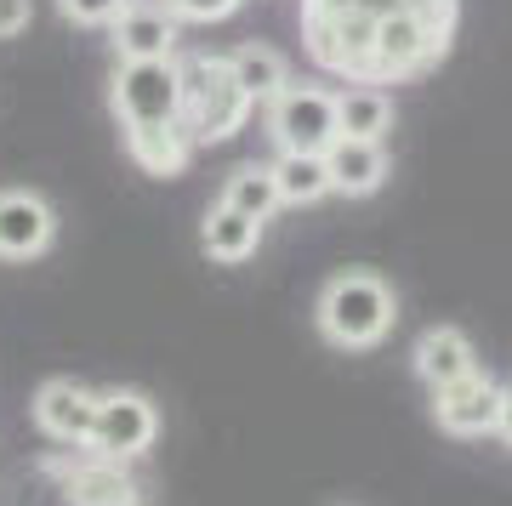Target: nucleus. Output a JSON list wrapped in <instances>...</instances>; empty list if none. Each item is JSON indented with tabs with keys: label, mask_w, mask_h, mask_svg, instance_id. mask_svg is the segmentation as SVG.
<instances>
[{
	"label": "nucleus",
	"mask_w": 512,
	"mask_h": 506,
	"mask_svg": "<svg viewBox=\"0 0 512 506\" xmlns=\"http://www.w3.org/2000/svg\"><path fill=\"white\" fill-rule=\"evenodd\" d=\"M325 171H330V194L365 199L387 182V148L382 137H336L325 148Z\"/></svg>",
	"instance_id": "11"
},
{
	"label": "nucleus",
	"mask_w": 512,
	"mask_h": 506,
	"mask_svg": "<svg viewBox=\"0 0 512 506\" xmlns=\"http://www.w3.org/2000/svg\"><path fill=\"white\" fill-rule=\"evenodd\" d=\"M35 23V0H0V40L23 35Z\"/></svg>",
	"instance_id": "21"
},
{
	"label": "nucleus",
	"mask_w": 512,
	"mask_h": 506,
	"mask_svg": "<svg viewBox=\"0 0 512 506\" xmlns=\"http://www.w3.org/2000/svg\"><path fill=\"white\" fill-rule=\"evenodd\" d=\"M302 12H353V18H387V12H439L456 18V0H302Z\"/></svg>",
	"instance_id": "18"
},
{
	"label": "nucleus",
	"mask_w": 512,
	"mask_h": 506,
	"mask_svg": "<svg viewBox=\"0 0 512 506\" xmlns=\"http://www.w3.org/2000/svg\"><path fill=\"white\" fill-rule=\"evenodd\" d=\"M160 438V410L148 393H131V387H114V393L97 398V421H92V450L103 461H131V455H148Z\"/></svg>",
	"instance_id": "6"
},
{
	"label": "nucleus",
	"mask_w": 512,
	"mask_h": 506,
	"mask_svg": "<svg viewBox=\"0 0 512 506\" xmlns=\"http://www.w3.org/2000/svg\"><path fill=\"white\" fill-rule=\"evenodd\" d=\"M274 182H279V199H285V205H319V199L330 194L325 154H279Z\"/></svg>",
	"instance_id": "17"
},
{
	"label": "nucleus",
	"mask_w": 512,
	"mask_h": 506,
	"mask_svg": "<svg viewBox=\"0 0 512 506\" xmlns=\"http://www.w3.org/2000/svg\"><path fill=\"white\" fill-rule=\"evenodd\" d=\"M450 29H456V18H439V12H387V18H376L370 80L387 86V80L427 74L444 52H450Z\"/></svg>",
	"instance_id": "4"
},
{
	"label": "nucleus",
	"mask_w": 512,
	"mask_h": 506,
	"mask_svg": "<svg viewBox=\"0 0 512 506\" xmlns=\"http://www.w3.org/2000/svg\"><path fill=\"white\" fill-rule=\"evenodd\" d=\"M114 120L126 131V154L148 177H177L194 154V137L183 126V63L177 57H148L120 63L109 86Z\"/></svg>",
	"instance_id": "1"
},
{
	"label": "nucleus",
	"mask_w": 512,
	"mask_h": 506,
	"mask_svg": "<svg viewBox=\"0 0 512 506\" xmlns=\"http://www.w3.org/2000/svg\"><path fill=\"white\" fill-rule=\"evenodd\" d=\"M126 6L131 0H57V12H63L69 23H80V29H109Z\"/></svg>",
	"instance_id": "19"
},
{
	"label": "nucleus",
	"mask_w": 512,
	"mask_h": 506,
	"mask_svg": "<svg viewBox=\"0 0 512 506\" xmlns=\"http://www.w3.org/2000/svg\"><path fill=\"white\" fill-rule=\"evenodd\" d=\"M478 370V353L473 342H467V330L456 325H433V330H421V342H416V376L439 393V387H450V381L461 376H473Z\"/></svg>",
	"instance_id": "12"
},
{
	"label": "nucleus",
	"mask_w": 512,
	"mask_h": 506,
	"mask_svg": "<svg viewBox=\"0 0 512 506\" xmlns=\"http://www.w3.org/2000/svg\"><path fill=\"white\" fill-rule=\"evenodd\" d=\"M200 245H205V256H211V262L239 268V262H251L256 245H262V222L217 199V205L205 211V222H200Z\"/></svg>",
	"instance_id": "13"
},
{
	"label": "nucleus",
	"mask_w": 512,
	"mask_h": 506,
	"mask_svg": "<svg viewBox=\"0 0 512 506\" xmlns=\"http://www.w3.org/2000/svg\"><path fill=\"white\" fill-rule=\"evenodd\" d=\"M336 120H342V137H387L393 131V97L376 80H348L336 91Z\"/></svg>",
	"instance_id": "15"
},
{
	"label": "nucleus",
	"mask_w": 512,
	"mask_h": 506,
	"mask_svg": "<svg viewBox=\"0 0 512 506\" xmlns=\"http://www.w3.org/2000/svg\"><path fill=\"white\" fill-rule=\"evenodd\" d=\"M228 69H234V80L245 86V97H251V103H274L279 91L291 86V63H285V52L262 46V40L234 46V52H228Z\"/></svg>",
	"instance_id": "14"
},
{
	"label": "nucleus",
	"mask_w": 512,
	"mask_h": 506,
	"mask_svg": "<svg viewBox=\"0 0 512 506\" xmlns=\"http://www.w3.org/2000/svg\"><path fill=\"white\" fill-rule=\"evenodd\" d=\"M313 319H319V336L330 347H348V353L353 347H376L393 330V319H399V296H393V285H387L382 273L348 268L319 290Z\"/></svg>",
	"instance_id": "2"
},
{
	"label": "nucleus",
	"mask_w": 512,
	"mask_h": 506,
	"mask_svg": "<svg viewBox=\"0 0 512 506\" xmlns=\"http://www.w3.org/2000/svg\"><path fill=\"white\" fill-rule=\"evenodd\" d=\"M268 137L279 143V154H325L336 137H342V120H336V91L330 86H285L268 103Z\"/></svg>",
	"instance_id": "5"
},
{
	"label": "nucleus",
	"mask_w": 512,
	"mask_h": 506,
	"mask_svg": "<svg viewBox=\"0 0 512 506\" xmlns=\"http://www.w3.org/2000/svg\"><path fill=\"white\" fill-rule=\"evenodd\" d=\"M97 398L92 387H80L74 376H57L35 393V427L57 444H92V421H97Z\"/></svg>",
	"instance_id": "10"
},
{
	"label": "nucleus",
	"mask_w": 512,
	"mask_h": 506,
	"mask_svg": "<svg viewBox=\"0 0 512 506\" xmlns=\"http://www.w3.org/2000/svg\"><path fill=\"white\" fill-rule=\"evenodd\" d=\"M501 438L512 444V387H507V410H501Z\"/></svg>",
	"instance_id": "22"
},
{
	"label": "nucleus",
	"mask_w": 512,
	"mask_h": 506,
	"mask_svg": "<svg viewBox=\"0 0 512 506\" xmlns=\"http://www.w3.org/2000/svg\"><path fill=\"white\" fill-rule=\"evenodd\" d=\"M177 63H183V126H188V137H194V148L234 137V131L251 120L256 103L234 80L228 57L194 52V57H177Z\"/></svg>",
	"instance_id": "3"
},
{
	"label": "nucleus",
	"mask_w": 512,
	"mask_h": 506,
	"mask_svg": "<svg viewBox=\"0 0 512 506\" xmlns=\"http://www.w3.org/2000/svg\"><path fill=\"white\" fill-rule=\"evenodd\" d=\"M165 6L183 23H222V18H234L245 0H165Z\"/></svg>",
	"instance_id": "20"
},
{
	"label": "nucleus",
	"mask_w": 512,
	"mask_h": 506,
	"mask_svg": "<svg viewBox=\"0 0 512 506\" xmlns=\"http://www.w3.org/2000/svg\"><path fill=\"white\" fill-rule=\"evenodd\" d=\"M222 205H234L245 217L268 222L279 205H285V199H279V182H274V165H239L234 177L222 182Z\"/></svg>",
	"instance_id": "16"
},
{
	"label": "nucleus",
	"mask_w": 512,
	"mask_h": 506,
	"mask_svg": "<svg viewBox=\"0 0 512 506\" xmlns=\"http://www.w3.org/2000/svg\"><path fill=\"white\" fill-rule=\"evenodd\" d=\"M501 410H507V387L490 370H473V376H461L433 393V416H439V427L450 438L501 433Z\"/></svg>",
	"instance_id": "7"
},
{
	"label": "nucleus",
	"mask_w": 512,
	"mask_h": 506,
	"mask_svg": "<svg viewBox=\"0 0 512 506\" xmlns=\"http://www.w3.org/2000/svg\"><path fill=\"white\" fill-rule=\"evenodd\" d=\"M57 211L35 188H0V262H35L52 251Z\"/></svg>",
	"instance_id": "8"
},
{
	"label": "nucleus",
	"mask_w": 512,
	"mask_h": 506,
	"mask_svg": "<svg viewBox=\"0 0 512 506\" xmlns=\"http://www.w3.org/2000/svg\"><path fill=\"white\" fill-rule=\"evenodd\" d=\"M114 57L120 63H148V57H177L183 40V18L165 6V0H131L126 12L109 23Z\"/></svg>",
	"instance_id": "9"
}]
</instances>
